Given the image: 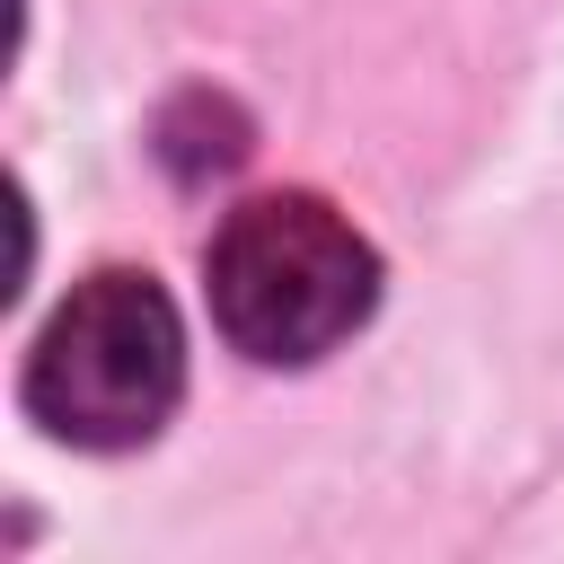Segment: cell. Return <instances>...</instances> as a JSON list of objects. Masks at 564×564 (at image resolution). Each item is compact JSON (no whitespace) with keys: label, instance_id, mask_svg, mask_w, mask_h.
<instances>
[{"label":"cell","instance_id":"6da1fadb","mask_svg":"<svg viewBox=\"0 0 564 564\" xmlns=\"http://www.w3.org/2000/svg\"><path fill=\"white\" fill-rule=\"evenodd\" d=\"M379 300L370 238L317 194H256L212 238V317L247 361L300 370L335 352Z\"/></svg>","mask_w":564,"mask_h":564},{"label":"cell","instance_id":"7a4b0ae2","mask_svg":"<svg viewBox=\"0 0 564 564\" xmlns=\"http://www.w3.org/2000/svg\"><path fill=\"white\" fill-rule=\"evenodd\" d=\"M185 397V326L150 273H88L26 352V414L79 449L150 441Z\"/></svg>","mask_w":564,"mask_h":564}]
</instances>
